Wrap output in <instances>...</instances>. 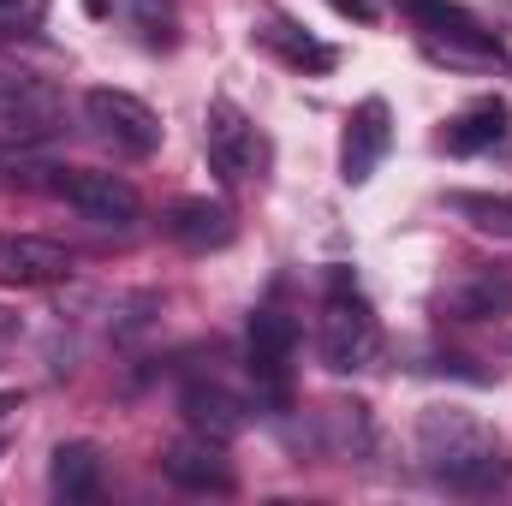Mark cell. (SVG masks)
<instances>
[{
	"mask_svg": "<svg viewBox=\"0 0 512 506\" xmlns=\"http://www.w3.org/2000/svg\"><path fill=\"white\" fill-rule=\"evenodd\" d=\"M0 90H6V84H0Z\"/></svg>",
	"mask_w": 512,
	"mask_h": 506,
	"instance_id": "25",
	"label": "cell"
},
{
	"mask_svg": "<svg viewBox=\"0 0 512 506\" xmlns=\"http://www.w3.org/2000/svg\"><path fill=\"white\" fill-rule=\"evenodd\" d=\"M316 346H322V364H328L334 376H358V370L376 364V352H382V322H376L370 298H364L352 280H334V292L322 298Z\"/></svg>",
	"mask_w": 512,
	"mask_h": 506,
	"instance_id": "2",
	"label": "cell"
},
{
	"mask_svg": "<svg viewBox=\"0 0 512 506\" xmlns=\"http://www.w3.org/2000/svg\"><path fill=\"white\" fill-rule=\"evenodd\" d=\"M387 149H393V120H387V102H382V96H370V102H358V114L346 120V143H340V179H346V185H364V179L382 167Z\"/></svg>",
	"mask_w": 512,
	"mask_h": 506,
	"instance_id": "9",
	"label": "cell"
},
{
	"mask_svg": "<svg viewBox=\"0 0 512 506\" xmlns=\"http://www.w3.org/2000/svg\"><path fill=\"white\" fill-rule=\"evenodd\" d=\"M501 137H507V108H501V102H477V108H465V114L447 126L441 143H447L453 155H477V149H495Z\"/></svg>",
	"mask_w": 512,
	"mask_h": 506,
	"instance_id": "18",
	"label": "cell"
},
{
	"mask_svg": "<svg viewBox=\"0 0 512 506\" xmlns=\"http://www.w3.org/2000/svg\"><path fill=\"white\" fill-rule=\"evenodd\" d=\"M203 149H209V167L227 179V185H251L262 179V161H268V143L256 120L233 102V96H215L203 108Z\"/></svg>",
	"mask_w": 512,
	"mask_h": 506,
	"instance_id": "3",
	"label": "cell"
},
{
	"mask_svg": "<svg viewBox=\"0 0 512 506\" xmlns=\"http://www.w3.org/2000/svg\"><path fill=\"white\" fill-rule=\"evenodd\" d=\"M84 126L96 131V143H108L126 161H149L161 149V120L149 102H137L131 90H90L84 96Z\"/></svg>",
	"mask_w": 512,
	"mask_h": 506,
	"instance_id": "5",
	"label": "cell"
},
{
	"mask_svg": "<svg viewBox=\"0 0 512 506\" xmlns=\"http://www.w3.org/2000/svg\"><path fill=\"white\" fill-rule=\"evenodd\" d=\"M441 310L453 322H501L512 316V274H465L459 286H447Z\"/></svg>",
	"mask_w": 512,
	"mask_h": 506,
	"instance_id": "14",
	"label": "cell"
},
{
	"mask_svg": "<svg viewBox=\"0 0 512 506\" xmlns=\"http://www.w3.org/2000/svg\"><path fill=\"white\" fill-rule=\"evenodd\" d=\"M84 6H90V12H96V18H102V12H108V0H84Z\"/></svg>",
	"mask_w": 512,
	"mask_h": 506,
	"instance_id": "24",
	"label": "cell"
},
{
	"mask_svg": "<svg viewBox=\"0 0 512 506\" xmlns=\"http://www.w3.org/2000/svg\"><path fill=\"white\" fill-rule=\"evenodd\" d=\"M179 411H185V423H191L197 435H209V441H233V435L251 423V405H245L239 393H227L221 381H191V387L179 393Z\"/></svg>",
	"mask_w": 512,
	"mask_h": 506,
	"instance_id": "11",
	"label": "cell"
},
{
	"mask_svg": "<svg viewBox=\"0 0 512 506\" xmlns=\"http://www.w3.org/2000/svg\"><path fill=\"white\" fill-rule=\"evenodd\" d=\"M18 393H0V447H6V429H12V417H18Z\"/></svg>",
	"mask_w": 512,
	"mask_h": 506,
	"instance_id": "23",
	"label": "cell"
},
{
	"mask_svg": "<svg viewBox=\"0 0 512 506\" xmlns=\"http://www.w3.org/2000/svg\"><path fill=\"white\" fill-rule=\"evenodd\" d=\"M256 42H262V48H274V54H280L286 66H298V72H334V60H340L328 42H316L310 30H298V24H292V18H280V12L256 24Z\"/></svg>",
	"mask_w": 512,
	"mask_h": 506,
	"instance_id": "15",
	"label": "cell"
},
{
	"mask_svg": "<svg viewBox=\"0 0 512 506\" xmlns=\"http://www.w3.org/2000/svg\"><path fill=\"white\" fill-rule=\"evenodd\" d=\"M48 489H54V501H90L102 489V453L90 441H60L54 465H48Z\"/></svg>",
	"mask_w": 512,
	"mask_h": 506,
	"instance_id": "16",
	"label": "cell"
},
{
	"mask_svg": "<svg viewBox=\"0 0 512 506\" xmlns=\"http://www.w3.org/2000/svg\"><path fill=\"white\" fill-rule=\"evenodd\" d=\"M126 18L143 48H173L179 42V6L173 0H126Z\"/></svg>",
	"mask_w": 512,
	"mask_h": 506,
	"instance_id": "19",
	"label": "cell"
},
{
	"mask_svg": "<svg viewBox=\"0 0 512 506\" xmlns=\"http://www.w3.org/2000/svg\"><path fill=\"white\" fill-rule=\"evenodd\" d=\"M328 6H334L340 18H352V24H370V18H376V6H370V0H328Z\"/></svg>",
	"mask_w": 512,
	"mask_h": 506,
	"instance_id": "21",
	"label": "cell"
},
{
	"mask_svg": "<svg viewBox=\"0 0 512 506\" xmlns=\"http://www.w3.org/2000/svg\"><path fill=\"white\" fill-rule=\"evenodd\" d=\"M48 24V0H0V36H36Z\"/></svg>",
	"mask_w": 512,
	"mask_h": 506,
	"instance_id": "20",
	"label": "cell"
},
{
	"mask_svg": "<svg viewBox=\"0 0 512 506\" xmlns=\"http://www.w3.org/2000/svg\"><path fill=\"white\" fill-rule=\"evenodd\" d=\"M48 191L66 203V209H78L90 227H108V233H131L137 221H143V197L131 191V179L120 173H84V167H54V179H48Z\"/></svg>",
	"mask_w": 512,
	"mask_h": 506,
	"instance_id": "4",
	"label": "cell"
},
{
	"mask_svg": "<svg viewBox=\"0 0 512 506\" xmlns=\"http://www.w3.org/2000/svg\"><path fill=\"white\" fill-rule=\"evenodd\" d=\"M72 268V251L42 233H0V286H60Z\"/></svg>",
	"mask_w": 512,
	"mask_h": 506,
	"instance_id": "8",
	"label": "cell"
},
{
	"mask_svg": "<svg viewBox=\"0 0 512 506\" xmlns=\"http://www.w3.org/2000/svg\"><path fill=\"white\" fill-rule=\"evenodd\" d=\"M161 477L173 489H191V495H233L239 477L227 465V441H209V435H185L173 447H161Z\"/></svg>",
	"mask_w": 512,
	"mask_h": 506,
	"instance_id": "7",
	"label": "cell"
},
{
	"mask_svg": "<svg viewBox=\"0 0 512 506\" xmlns=\"http://www.w3.org/2000/svg\"><path fill=\"white\" fill-rule=\"evenodd\" d=\"M12 340H18V310H6V304H0V358L12 352Z\"/></svg>",
	"mask_w": 512,
	"mask_h": 506,
	"instance_id": "22",
	"label": "cell"
},
{
	"mask_svg": "<svg viewBox=\"0 0 512 506\" xmlns=\"http://www.w3.org/2000/svg\"><path fill=\"white\" fill-rule=\"evenodd\" d=\"M399 12L423 30V42H465V48H489V54H501L495 30H483V18L465 12V6H453V0H399Z\"/></svg>",
	"mask_w": 512,
	"mask_h": 506,
	"instance_id": "12",
	"label": "cell"
},
{
	"mask_svg": "<svg viewBox=\"0 0 512 506\" xmlns=\"http://www.w3.org/2000/svg\"><path fill=\"white\" fill-rule=\"evenodd\" d=\"M54 114L30 96V90H18V84H6V108H0V155H36L42 143H54Z\"/></svg>",
	"mask_w": 512,
	"mask_h": 506,
	"instance_id": "13",
	"label": "cell"
},
{
	"mask_svg": "<svg viewBox=\"0 0 512 506\" xmlns=\"http://www.w3.org/2000/svg\"><path fill=\"white\" fill-rule=\"evenodd\" d=\"M417 453H423L429 477H441L459 495H489L512 477L507 447L483 429V417H471L459 405H429L417 417Z\"/></svg>",
	"mask_w": 512,
	"mask_h": 506,
	"instance_id": "1",
	"label": "cell"
},
{
	"mask_svg": "<svg viewBox=\"0 0 512 506\" xmlns=\"http://www.w3.org/2000/svg\"><path fill=\"white\" fill-rule=\"evenodd\" d=\"M161 233H167L179 251L203 256V251H221V245H233L239 221H233V209H227V203H209V197H185V203H173V209L161 215Z\"/></svg>",
	"mask_w": 512,
	"mask_h": 506,
	"instance_id": "10",
	"label": "cell"
},
{
	"mask_svg": "<svg viewBox=\"0 0 512 506\" xmlns=\"http://www.w3.org/2000/svg\"><path fill=\"white\" fill-rule=\"evenodd\" d=\"M447 209L483 233V239H507L512 245V191H447Z\"/></svg>",
	"mask_w": 512,
	"mask_h": 506,
	"instance_id": "17",
	"label": "cell"
},
{
	"mask_svg": "<svg viewBox=\"0 0 512 506\" xmlns=\"http://www.w3.org/2000/svg\"><path fill=\"white\" fill-rule=\"evenodd\" d=\"M292 358H298V322L286 310L262 304L245 328V364H251V381L268 405L292 399Z\"/></svg>",
	"mask_w": 512,
	"mask_h": 506,
	"instance_id": "6",
	"label": "cell"
}]
</instances>
